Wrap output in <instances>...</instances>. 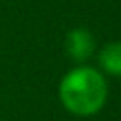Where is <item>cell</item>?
Returning a JSON list of instances; mask_svg holds the SVG:
<instances>
[{
	"mask_svg": "<svg viewBox=\"0 0 121 121\" xmlns=\"http://www.w3.org/2000/svg\"><path fill=\"white\" fill-rule=\"evenodd\" d=\"M108 96L104 76L91 66H78L66 72L59 85V98L66 112L78 117H89L102 110Z\"/></svg>",
	"mask_w": 121,
	"mask_h": 121,
	"instance_id": "6da1fadb",
	"label": "cell"
},
{
	"mask_svg": "<svg viewBox=\"0 0 121 121\" xmlns=\"http://www.w3.org/2000/svg\"><path fill=\"white\" fill-rule=\"evenodd\" d=\"M64 49L72 60L83 62L95 53L96 42H95V36L87 28H72L64 38Z\"/></svg>",
	"mask_w": 121,
	"mask_h": 121,
	"instance_id": "7a4b0ae2",
	"label": "cell"
},
{
	"mask_svg": "<svg viewBox=\"0 0 121 121\" xmlns=\"http://www.w3.org/2000/svg\"><path fill=\"white\" fill-rule=\"evenodd\" d=\"M98 64L110 76H121V42H110L98 51Z\"/></svg>",
	"mask_w": 121,
	"mask_h": 121,
	"instance_id": "3957f363",
	"label": "cell"
}]
</instances>
